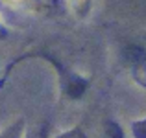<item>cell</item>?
I'll list each match as a JSON object with an SVG mask.
<instances>
[{"label": "cell", "instance_id": "6da1fadb", "mask_svg": "<svg viewBox=\"0 0 146 138\" xmlns=\"http://www.w3.org/2000/svg\"><path fill=\"white\" fill-rule=\"evenodd\" d=\"M85 89H87V81H83V79H80V78H70L68 87H67V94L70 96V98H82V94L85 92Z\"/></svg>", "mask_w": 146, "mask_h": 138}, {"label": "cell", "instance_id": "7a4b0ae2", "mask_svg": "<svg viewBox=\"0 0 146 138\" xmlns=\"http://www.w3.org/2000/svg\"><path fill=\"white\" fill-rule=\"evenodd\" d=\"M106 129H107V136H109V138H124L120 127H118L115 122H107V124H106Z\"/></svg>", "mask_w": 146, "mask_h": 138}, {"label": "cell", "instance_id": "3957f363", "mask_svg": "<svg viewBox=\"0 0 146 138\" xmlns=\"http://www.w3.org/2000/svg\"><path fill=\"white\" fill-rule=\"evenodd\" d=\"M133 135H135V138H146V122L133 124Z\"/></svg>", "mask_w": 146, "mask_h": 138}]
</instances>
